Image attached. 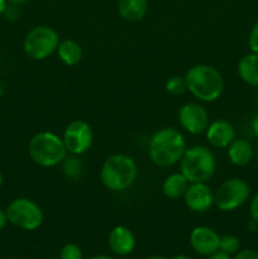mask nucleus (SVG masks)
Returning <instances> with one entry per match:
<instances>
[{
  "label": "nucleus",
  "mask_w": 258,
  "mask_h": 259,
  "mask_svg": "<svg viewBox=\"0 0 258 259\" xmlns=\"http://www.w3.org/2000/svg\"><path fill=\"white\" fill-rule=\"evenodd\" d=\"M186 148L184 134L176 128L164 126L149 139L148 156L156 166L171 167L181 161Z\"/></svg>",
  "instance_id": "nucleus-1"
},
{
  "label": "nucleus",
  "mask_w": 258,
  "mask_h": 259,
  "mask_svg": "<svg viewBox=\"0 0 258 259\" xmlns=\"http://www.w3.org/2000/svg\"><path fill=\"white\" fill-rule=\"evenodd\" d=\"M187 90L194 98L204 103H214L224 91L222 73L214 66L200 63L190 67L185 73Z\"/></svg>",
  "instance_id": "nucleus-2"
},
{
  "label": "nucleus",
  "mask_w": 258,
  "mask_h": 259,
  "mask_svg": "<svg viewBox=\"0 0 258 259\" xmlns=\"http://www.w3.org/2000/svg\"><path fill=\"white\" fill-rule=\"evenodd\" d=\"M138 177V164L133 157L118 153L108 157L100 169L101 184L113 192L128 190Z\"/></svg>",
  "instance_id": "nucleus-3"
},
{
  "label": "nucleus",
  "mask_w": 258,
  "mask_h": 259,
  "mask_svg": "<svg viewBox=\"0 0 258 259\" xmlns=\"http://www.w3.org/2000/svg\"><path fill=\"white\" fill-rule=\"evenodd\" d=\"M30 159L39 167H56L67 157V149L63 144L62 137L52 132H38L30 138L28 144Z\"/></svg>",
  "instance_id": "nucleus-4"
},
{
  "label": "nucleus",
  "mask_w": 258,
  "mask_h": 259,
  "mask_svg": "<svg viewBox=\"0 0 258 259\" xmlns=\"http://www.w3.org/2000/svg\"><path fill=\"white\" fill-rule=\"evenodd\" d=\"M217 171V159L214 153L205 146H192L186 148L181 161L180 172L190 184L207 182Z\"/></svg>",
  "instance_id": "nucleus-5"
},
{
  "label": "nucleus",
  "mask_w": 258,
  "mask_h": 259,
  "mask_svg": "<svg viewBox=\"0 0 258 259\" xmlns=\"http://www.w3.org/2000/svg\"><path fill=\"white\" fill-rule=\"evenodd\" d=\"M60 34L48 25H38L25 34L23 50L29 58L42 61L57 51L60 45Z\"/></svg>",
  "instance_id": "nucleus-6"
},
{
  "label": "nucleus",
  "mask_w": 258,
  "mask_h": 259,
  "mask_svg": "<svg viewBox=\"0 0 258 259\" xmlns=\"http://www.w3.org/2000/svg\"><path fill=\"white\" fill-rule=\"evenodd\" d=\"M5 212L8 222L12 223L14 227L28 232L37 230L43 224L45 219L39 205L28 197H17L10 201Z\"/></svg>",
  "instance_id": "nucleus-7"
},
{
  "label": "nucleus",
  "mask_w": 258,
  "mask_h": 259,
  "mask_svg": "<svg viewBox=\"0 0 258 259\" xmlns=\"http://www.w3.org/2000/svg\"><path fill=\"white\" fill-rule=\"evenodd\" d=\"M250 196L247 182L238 177L225 180L214 192V201L220 211L229 212L239 209Z\"/></svg>",
  "instance_id": "nucleus-8"
},
{
  "label": "nucleus",
  "mask_w": 258,
  "mask_h": 259,
  "mask_svg": "<svg viewBox=\"0 0 258 259\" xmlns=\"http://www.w3.org/2000/svg\"><path fill=\"white\" fill-rule=\"evenodd\" d=\"M62 141L68 153L73 156H81L86 153L93 146V128L88 121L76 119L65 128Z\"/></svg>",
  "instance_id": "nucleus-9"
},
{
  "label": "nucleus",
  "mask_w": 258,
  "mask_h": 259,
  "mask_svg": "<svg viewBox=\"0 0 258 259\" xmlns=\"http://www.w3.org/2000/svg\"><path fill=\"white\" fill-rule=\"evenodd\" d=\"M179 123L187 133L197 136L205 133L209 126V113L201 104L186 103L179 110Z\"/></svg>",
  "instance_id": "nucleus-10"
},
{
  "label": "nucleus",
  "mask_w": 258,
  "mask_h": 259,
  "mask_svg": "<svg viewBox=\"0 0 258 259\" xmlns=\"http://www.w3.org/2000/svg\"><path fill=\"white\" fill-rule=\"evenodd\" d=\"M184 201L187 209L192 212H206L215 205L214 192L206 182L190 184L184 195Z\"/></svg>",
  "instance_id": "nucleus-11"
},
{
  "label": "nucleus",
  "mask_w": 258,
  "mask_h": 259,
  "mask_svg": "<svg viewBox=\"0 0 258 259\" xmlns=\"http://www.w3.org/2000/svg\"><path fill=\"white\" fill-rule=\"evenodd\" d=\"M220 237L209 227H196L190 233V245L200 255L209 257L219 250Z\"/></svg>",
  "instance_id": "nucleus-12"
},
{
  "label": "nucleus",
  "mask_w": 258,
  "mask_h": 259,
  "mask_svg": "<svg viewBox=\"0 0 258 259\" xmlns=\"http://www.w3.org/2000/svg\"><path fill=\"white\" fill-rule=\"evenodd\" d=\"M205 136L210 146L215 148H228V146L235 139V129L230 121L217 119L210 121L205 131Z\"/></svg>",
  "instance_id": "nucleus-13"
},
{
  "label": "nucleus",
  "mask_w": 258,
  "mask_h": 259,
  "mask_svg": "<svg viewBox=\"0 0 258 259\" xmlns=\"http://www.w3.org/2000/svg\"><path fill=\"white\" fill-rule=\"evenodd\" d=\"M109 247L118 255H128L136 248V237L129 228L118 225L109 233Z\"/></svg>",
  "instance_id": "nucleus-14"
},
{
  "label": "nucleus",
  "mask_w": 258,
  "mask_h": 259,
  "mask_svg": "<svg viewBox=\"0 0 258 259\" xmlns=\"http://www.w3.org/2000/svg\"><path fill=\"white\" fill-rule=\"evenodd\" d=\"M228 158L234 166L244 167L250 163V161L254 157L255 151L250 142L247 139L235 138L227 148Z\"/></svg>",
  "instance_id": "nucleus-15"
},
{
  "label": "nucleus",
  "mask_w": 258,
  "mask_h": 259,
  "mask_svg": "<svg viewBox=\"0 0 258 259\" xmlns=\"http://www.w3.org/2000/svg\"><path fill=\"white\" fill-rule=\"evenodd\" d=\"M148 10V0H119L118 12L124 20L131 23L143 19Z\"/></svg>",
  "instance_id": "nucleus-16"
},
{
  "label": "nucleus",
  "mask_w": 258,
  "mask_h": 259,
  "mask_svg": "<svg viewBox=\"0 0 258 259\" xmlns=\"http://www.w3.org/2000/svg\"><path fill=\"white\" fill-rule=\"evenodd\" d=\"M238 75L247 85L258 88V55L248 53L238 62Z\"/></svg>",
  "instance_id": "nucleus-17"
},
{
  "label": "nucleus",
  "mask_w": 258,
  "mask_h": 259,
  "mask_svg": "<svg viewBox=\"0 0 258 259\" xmlns=\"http://www.w3.org/2000/svg\"><path fill=\"white\" fill-rule=\"evenodd\" d=\"M190 182L181 172H175L167 176L162 184V192L169 200H177L184 197Z\"/></svg>",
  "instance_id": "nucleus-18"
},
{
  "label": "nucleus",
  "mask_w": 258,
  "mask_h": 259,
  "mask_svg": "<svg viewBox=\"0 0 258 259\" xmlns=\"http://www.w3.org/2000/svg\"><path fill=\"white\" fill-rule=\"evenodd\" d=\"M56 52L61 62L68 67L76 66L82 58V47L80 43L73 39L61 40Z\"/></svg>",
  "instance_id": "nucleus-19"
},
{
  "label": "nucleus",
  "mask_w": 258,
  "mask_h": 259,
  "mask_svg": "<svg viewBox=\"0 0 258 259\" xmlns=\"http://www.w3.org/2000/svg\"><path fill=\"white\" fill-rule=\"evenodd\" d=\"M62 172L67 179L78 180L83 172V164L78 156L71 154L70 157H66L62 163Z\"/></svg>",
  "instance_id": "nucleus-20"
},
{
  "label": "nucleus",
  "mask_w": 258,
  "mask_h": 259,
  "mask_svg": "<svg viewBox=\"0 0 258 259\" xmlns=\"http://www.w3.org/2000/svg\"><path fill=\"white\" fill-rule=\"evenodd\" d=\"M240 249V240L234 234H224L220 237L219 250L227 253V254H235Z\"/></svg>",
  "instance_id": "nucleus-21"
},
{
  "label": "nucleus",
  "mask_w": 258,
  "mask_h": 259,
  "mask_svg": "<svg viewBox=\"0 0 258 259\" xmlns=\"http://www.w3.org/2000/svg\"><path fill=\"white\" fill-rule=\"evenodd\" d=\"M164 90L167 94L172 96L182 95L185 91L187 90L186 81H185L184 76H172L164 83Z\"/></svg>",
  "instance_id": "nucleus-22"
},
{
  "label": "nucleus",
  "mask_w": 258,
  "mask_h": 259,
  "mask_svg": "<svg viewBox=\"0 0 258 259\" xmlns=\"http://www.w3.org/2000/svg\"><path fill=\"white\" fill-rule=\"evenodd\" d=\"M60 259H83L82 250L75 243H67L61 249Z\"/></svg>",
  "instance_id": "nucleus-23"
},
{
  "label": "nucleus",
  "mask_w": 258,
  "mask_h": 259,
  "mask_svg": "<svg viewBox=\"0 0 258 259\" xmlns=\"http://www.w3.org/2000/svg\"><path fill=\"white\" fill-rule=\"evenodd\" d=\"M248 47L250 52L258 55V22L250 29L249 35H248Z\"/></svg>",
  "instance_id": "nucleus-24"
},
{
  "label": "nucleus",
  "mask_w": 258,
  "mask_h": 259,
  "mask_svg": "<svg viewBox=\"0 0 258 259\" xmlns=\"http://www.w3.org/2000/svg\"><path fill=\"white\" fill-rule=\"evenodd\" d=\"M233 259H258V252L253 249H243L235 253V257Z\"/></svg>",
  "instance_id": "nucleus-25"
},
{
  "label": "nucleus",
  "mask_w": 258,
  "mask_h": 259,
  "mask_svg": "<svg viewBox=\"0 0 258 259\" xmlns=\"http://www.w3.org/2000/svg\"><path fill=\"white\" fill-rule=\"evenodd\" d=\"M249 212H250V218H252L254 222L258 223V192L252 197V200H250Z\"/></svg>",
  "instance_id": "nucleus-26"
},
{
  "label": "nucleus",
  "mask_w": 258,
  "mask_h": 259,
  "mask_svg": "<svg viewBox=\"0 0 258 259\" xmlns=\"http://www.w3.org/2000/svg\"><path fill=\"white\" fill-rule=\"evenodd\" d=\"M18 5H8L7 10H5V17L8 18L9 20H15L18 19V17H19V10H18Z\"/></svg>",
  "instance_id": "nucleus-27"
},
{
  "label": "nucleus",
  "mask_w": 258,
  "mask_h": 259,
  "mask_svg": "<svg viewBox=\"0 0 258 259\" xmlns=\"http://www.w3.org/2000/svg\"><path fill=\"white\" fill-rule=\"evenodd\" d=\"M207 259H233V258L230 254H227V253L222 252V250H218V252H215L214 254L209 255Z\"/></svg>",
  "instance_id": "nucleus-28"
},
{
  "label": "nucleus",
  "mask_w": 258,
  "mask_h": 259,
  "mask_svg": "<svg viewBox=\"0 0 258 259\" xmlns=\"http://www.w3.org/2000/svg\"><path fill=\"white\" fill-rule=\"evenodd\" d=\"M8 217H7V212H5V210L0 209V230L4 229L5 227H7L8 224Z\"/></svg>",
  "instance_id": "nucleus-29"
},
{
  "label": "nucleus",
  "mask_w": 258,
  "mask_h": 259,
  "mask_svg": "<svg viewBox=\"0 0 258 259\" xmlns=\"http://www.w3.org/2000/svg\"><path fill=\"white\" fill-rule=\"evenodd\" d=\"M250 128H252L253 134H254L255 138L258 139V114L252 119V123H250Z\"/></svg>",
  "instance_id": "nucleus-30"
},
{
  "label": "nucleus",
  "mask_w": 258,
  "mask_h": 259,
  "mask_svg": "<svg viewBox=\"0 0 258 259\" xmlns=\"http://www.w3.org/2000/svg\"><path fill=\"white\" fill-rule=\"evenodd\" d=\"M8 8V0H0V17L5 13Z\"/></svg>",
  "instance_id": "nucleus-31"
},
{
  "label": "nucleus",
  "mask_w": 258,
  "mask_h": 259,
  "mask_svg": "<svg viewBox=\"0 0 258 259\" xmlns=\"http://www.w3.org/2000/svg\"><path fill=\"white\" fill-rule=\"evenodd\" d=\"M27 2L28 0H8V3H10V4L13 5H22Z\"/></svg>",
  "instance_id": "nucleus-32"
},
{
  "label": "nucleus",
  "mask_w": 258,
  "mask_h": 259,
  "mask_svg": "<svg viewBox=\"0 0 258 259\" xmlns=\"http://www.w3.org/2000/svg\"><path fill=\"white\" fill-rule=\"evenodd\" d=\"M90 259H113V258H111V257H109V255L99 254V255H94V257H91Z\"/></svg>",
  "instance_id": "nucleus-33"
},
{
  "label": "nucleus",
  "mask_w": 258,
  "mask_h": 259,
  "mask_svg": "<svg viewBox=\"0 0 258 259\" xmlns=\"http://www.w3.org/2000/svg\"><path fill=\"white\" fill-rule=\"evenodd\" d=\"M144 259H167V258L163 257V255H149V257H147Z\"/></svg>",
  "instance_id": "nucleus-34"
},
{
  "label": "nucleus",
  "mask_w": 258,
  "mask_h": 259,
  "mask_svg": "<svg viewBox=\"0 0 258 259\" xmlns=\"http://www.w3.org/2000/svg\"><path fill=\"white\" fill-rule=\"evenodd\" d=\"M172 259H190V257H187L186 254H177V255H175Z\"/></svg>",
  "instance_id": "nucleus-35"
},
{
  "label": "nucleus",
  "mask_w": 258,
  "mask_h": 259,
  "mask_svg": "<svg viewBox=\"0 0 258 259\" xmlns=\"http://www.w3.org/2000/svg\"><path fill=\"white\" fill-rule=\"evenodd\" d=\"M3 94H4V86H3L2 81H0V98L3 96Z\"/></svg>",
  "instance_id": "nucleus-36"
},
{
  "label": "nucleus",
  "mask_w": 258,
  "mask_h": 259,
  "mask_svg": "<svg viewBox=\"0 0 258 259\" xmlns=\"http://www.w3.org/2000/svg\"><path fill=\"white\" fill-rule=\"evenodd\" d=\"M2 185H3V174L0 172V187H2Z\"/></svg>",
  "instance_id": "nucleus-37"
},
{
  "label": "nucleus",
  "mask_w": 258,
  "mask_h": 259,
  "mask_svg": "<svg viewBox=\"0 0 258 259\" xmlns=\"http://www.w3.org/2000/svg\"><path fill=\"white\" fill-rule=\"evenodd\" d=\"M254 156H255V158H257V161H258V147H257V149H255V154H254Z\"/></svg>",
  "instance_id": "nucleus-38"
}]
</instances>
